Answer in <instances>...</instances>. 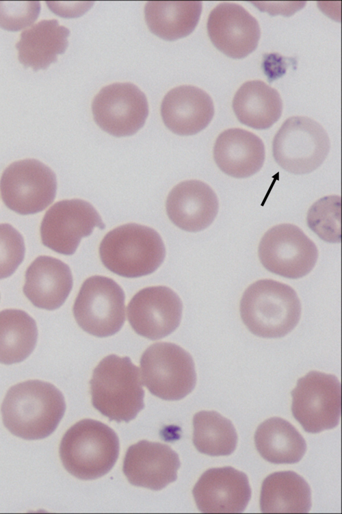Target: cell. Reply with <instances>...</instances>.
Returning <instances> with one entry per match:
<instances>
[{"mask_svg":"<svg viewBox=\"0 0 342 514\" xmlns=\"http://www.w3.org/2000/svg\"><path fill=\"white\" fill-rule=\"evenodd\" d=\"M104 266L127 278L150 274L163 263L166 248L153 229L136 223L119 226L108 232L99 246Z\"/></svg>","mask_w":342,"mask_h":514,"instance_id":"5b68a950","label":"cell"},{"mask_svg":"<svg viewBox=\"0 0 342 514\" xmlns=\"http://www.w3.org/2000/svg\"><path fill=\"white\" fill-rule=\"evenodd\" d=\"M291 411L305 431L317 433L336 427L341 416V383L332 375L311 371L291 391Z\"/></svg>","mask_w":342,"mask_h":514,"instance_id":"30bf717a","label":"cell"},{"mask_svg":"<svg viewBox=\"0 0 342 514\" xmlns=\"http://www.w3.org/2000/svg\"><path fill=\"white\" fill-rule=\"evenodd\" d=\"M180 465L169 446L142 440L128 448L122 470L131 485L158 491L176 480Z\"/></svg>","mask_w":342,"mask_h":514,"instance_id":"e0dca14e","label":"cell"},{"mask_svg":"<svg viewBox=\"0 0 342 514\" xmlns=\"http://www.w3.org/2000/svg\"><path fill=\"white\" fill-rule=\"evenodd\" d=\"M256 450L266 461L276 464L295 463L306 450V444L288 421L278 417L262 422L254 434Z\"/></svg>","mask_w":342,"mask_h":514,"instance_id":"d4e9b609","label":"cell"},{"mask_svg":"<svg viewBox=\"0 0 342 514\" xmlns=\"http://www.w3.org/2000/svg\"><path fill=\"white\" fill-rule=\"evenodd\" d=\"M1 198L11 210L22 215L42 211L53 203L57 179L53 171L41 162L25 159L14 162L0 180Z\"/></svg>","mask_w":342,"mask_h":514,"instance_id":"9c48e42d","label":"cell"},{"mask_svg":"<svg viewBox=\"0 0 342 514\" xmlns=\"http://www.w3.org/2000/svg\"><path fill=\"white\" fill-rule=\"evenodd\" d=\"M90 384L93 407L110 420L129 422L144 407L140 370L129 357L103 358Z\"/></svg>","mask_w":342,"mask_h":514,"instance_id":"3957f363","label":"cell"},{"mask_svg":"<svg viewBox=\"0 0 342 514\" xmlns=\"http://www.w3.org/2000/svg\"><path fill=\"white\" fill-rule=\"evenodd\" d=\"M192 493L202 513H241L251 498L246 474L229 466L207 470Z\"/></svg>","mask_w":342,"mask_h":514,"instance_id":"2e32d148","label":"cell"},{"mask_svg":"<svg viewBox=\"0 0 342 514\" xmlns=\"http://www.w3.org/2000/svg\"><path fill=\"white\" fill-rule=\"evenodd\" d=\"M241 318L254 335L264 338L282 337L299 322L301 304L289 285L261 279L251 284L240 301Z\"/></svg>","mask_w":342,"mask_h":514,"instance_id":"7a4b0ae2","label":"cell"},{"mask_svg":"<svg viewBox=\"0 0 342 514\" xmlns=\"http://www.w3.org/2000/svg\"><path fill=\"white\" fill-rule=\"evenodd\" d=\"M308 227L321 240L341 242V196L330 195L314 203L307 213Z\"/></svg>","mask_w":342,"mask_h":514,"instance_id":"f1b7e54d","label":"cell"},{"mask_svg":"<svg viewBox=\"0 0 342 514\" xmlns=\"http://www.w3.org/2000/svg\"><path fill=\"white\" fill-rule=\"evenodd\" d=\"M193 443L201 453L226 456L236 448L237 435L228 419L214 411H202L193 418Z\"/></svg>","mask_w":342,"mask_h":514,"instance_id":"83f0119b","label":"cell"},{"mask_svg":"<svg viewBox=\"0 0 342 514\" xmlns=\"http://www.w3.org/2000/svg\"><path fill=\"white\" fill-rule=\"evenodd\" d=\"M207 25L213 45L234 59L244 58L254 51L261 37L257 20L235 3L218 5L209 14Z\"/></svg>","mask_w":342,"mask_h":514,"instance_id":"9a60e30c","label":"cell"},{"mask_svg":"<svg viewBox=\"0 0 342 514\" xmlns=\"http://www.w3.org/2000/svg\"><path fill=\"white\" fill-rule=\"evenodd\" d=\"M142 382L155 396L179 400L194 389L195 365L190 354L169 342L150 345L140 359Z\"/></svg>","mask_w":342,"mask_h":514,"instance_id":"8992f818","label":"cell"},{"mask_svg":"<svg viewBox=\"0 0 342 514\" xmlns=\"http://www.w3.org/2000/svg\"><path fill=\"white\" fill-rule=\"evenodd\" d=\"M73 284L69 266L50 256L38 257L25 272L23 293L36 307L55 310L68 298Z\"/></svg>","mask_w":342,"mask_h":514,"instance_id":"ffe728a7","label":"cell"},{"mask_svg":"<svg viewBox=\"0 0 342 514\" xmlns=\"http://www.w3.org/2000/svg\"><path fill=\"white\" fill-rule=\"evenodd\" d=\"M119 449V439L113 429L99 421L83 419L65 433L59 452L70 474L81 480H94L111 470Z\"/></svg>","mask_w":342,"mask_h":514,"instance_id":"277c9868","label":"cell"},{"mask_svg":"<svg viewBox=\"0 0 342 514\" xmlns=\"http://www.w3.org/2000/svg\"><path fill=\"white\" fill-rule=\"evenodd\" d=\"M326 130L306 116L287 118L275 135L273 156L284 170L293 174L309 173L324 162L330 150Z\"/></svg>","mask_w":342,"mask_h":514,"instance_id":"52a82bcc","label":"cell"},{"mask_svg":"<svg viewBox=\"0 0 342 514\" xmlns=\"http://www.w3.org/2000/svg\"><path fill=\"white\" fill-rule=\"evenodd\" d=\"M66 411L62 393L53 384L28 380L12 386L1 407L4 426L27 440L42 439L57 428Z\"/></svg>","mask_w":342,"mask_h":514,"instance_id":"6da1fadb","label":"cell"},{"mask_svg":"<svg viewBox=\"0 0 342 514\" xmlns=\"http://www.w3.org/2000/svg\"><path fill=\"white\" fill-rule=\"evenodd\" d=\"M166 212L172 222L189 232L207 228L218 212V200L213 190L199 180L179 183L169 193Z\"/></svg>","mask_w":342,"mask_h":514,"instance_id":"ac0fdd59","label":"cell"},{"mask_svg":"<svg viewBox=\"0 0 342 514\" xmlns=\"http://www.w3.org/2000/svg\"><path fill=\"white\" fill-rule=\"evenodd\" d=\"M258 253L267 270L289 279L308 274L318 257L315 243L301 229L289 223L269 229L261 240Z\"/></svg>","mask_w":342,"mask_h":514,"instance_id":"8fae6325","label":"cell"},{"mask_svg":"<svg viewBox=\"0 0 342 514\" xmlns=\"http://www.w3.org/2000/svg\"><path fill=\"white\" fill-rule=\"evenodd\" d=\"M240 123L256 129L272 127L280 117L282 101L278 92L261 80L243 83L233 100Z\"/></svg>","mask_w":342,"mask_h":514,"instance_id":"603a6c76","label":"cell"},{"mask_svg":"<svg viewBox=\"0 0 342 514\" xmlns=\"http://www.w3.org/2000/svg\"><path fill=\"white\" fill-rule=\"evenodd\" d=\"M260 507L263 513H308L311 508L310 486L294 472L272 473L262 483Z\"/></svg>","mask_w":342,"mask_h":514,"instance_id":"cb8c5ba5","label":"cell"},{"mask_svg":"<svg viewBox=\"0 0 342 514\" xmlns=\"http://www.w3.org/2000/svg\"><path fill=\"white\" fill-rule=\"evenodd\" d=\"M165 125L180 136L194 135L211 121L214 105L211 97L203 90L183 85L170 90L161 105Z\"/></svg>","mask_w":342,"mask_h":514,"instance_id":"d6986e66","label":"cell"},{"mask_svg":"<svg viewBox=\"0 0 342 514\" xmlns=\"http://www.w3.org/2000/svg\"><path fill=\"white\" fill-rule=\"evenodd\" d=\"M73 310L84 331L98 337L113 335L125 321L124 291L110 278L90 277L83 283Z\"/></svg>","mask_w":342,"mask_h":514,"instance_id":"ba28073f","label":"cell"},{"mask_svg":"<svg viewBox=\"0 0 342 514\" xmlns=\"http://www.w3.org/2000/svg\"><path fill=\"white\" fill-rule=\"evenodd\" d=\"M25 253L22 235L11 224H0V279L14 273L23 261Z\"/></svg>","mask_w":342,"mask_h":514,"instance_id":"f546056e","label":"cell"},{"mask_svg":"<svg viewBox=\"0 0 342 514\" xmlns=\"http://www.w3.org/2000/svg\"><path fill=\"white\" fill-rule=\"evenodd\" d=\"M70 31L56 19L42 20L21 34L18 60L34 70L46 69L65 52Z\"/></svg>","mask_w":342,"mask_h":514,"instance_id":"7402d4cb","label":"cell"},{"mask_svg":"<svg viewBox=\"0 0 342 514\" xmlns=\"http://www.w3.org/2000/svg\"><path fill=\"white\" fill-rule=\"evenodd\" d=\"M105 228L96 209L88 201L70 199L58 201L45 213L40 226L42 244L66 255L74 254L82 237L94 229Z\"/></svg>","mask_w":342,"mask_h":514,"instance_id":"7c38bea8","label":"cell"},{"mask_svg":"<svg viewBox=\"0 0 342 514\" xmlns=\"http://www.w3.org/2000/svg\"><path fill=\"white\" fill-rule=\"evenodd\" d=\"M92 112L101 129L114 136L124 137L135 134L144 126L148 105L144 93L135 85L115 83L96 95Z\"/></svg>","mask_w":342,"mask_h":514,"instance_id":"4fadbf2b","label":"cell"},{"mask_svg":"<svg viewBox=\"0 0 342 514\" xmlns=\"http://www.w3.org/2000/svg\"><path fill=\"white\" fill-rule=\"evenodd\" d=\"M202 12L201 1H148L144 8L146 24L152 33L166 40L189 35Z\"/></svg>","mask_w":342,"mask_h":514,"instance_id":"484cf974","label":"cell"},{"mask_svg":"<svg viewBox=\"0 0 342 514\" xmlns=\"http://www.w3.org/2000/svg\"><path fill=\"white\" fill-rule=\"evenodd\" d=\"M38 335L36 322L27 312L0 311V363L11 365L26 359L36 346Z\"/></svg>","mask_w":342,"mask_h":514,"instance_id":"4316f807","label":"cell"},{"mask_svg":"<svg viewBox=\"0 0 342 514\" xmlns=\"http://www.w3.org/2000/svg\"><path fill=\"white\" fill-rule=\"evenodd\" d=\"M213 157L218 168L235 178L249 177L262 168L265 146L254 133L240 128L222 131L217 138Z\"/></svg>","mask_w":342,"mask_h":514,"instance_id":"44dd1931","label":"cell"},{"mask_svg":"<svg viewBox=\"0 0 342 514\" xmlns=\"http://www.w3.org/2000/svg\"><path fill=\"white\" fill-rule=\"evenodd\" d=\"M182 311L181 300L172 290L166 286H153L133 296L127 307V317L137 334L157 340L176 329Z\"/></svg>","mask_w":342,"mask_h":514,"instance_id":"5bb4252c","label":"cell"},{"mask_svg":"<svg viewBox=\"0 0 342 514\" xmlns=\"http://www.w3.org/2000/svg\"><path fill=\"white\" fill-rule=\"evenodd\" d=\"M38 1H0V27L16 31L31 25L40 12Z\"/></svg>","mask_w":342,"mask_h":514,"instance_id":"4dcf8cb0","label":"cell"}]
</instances>
